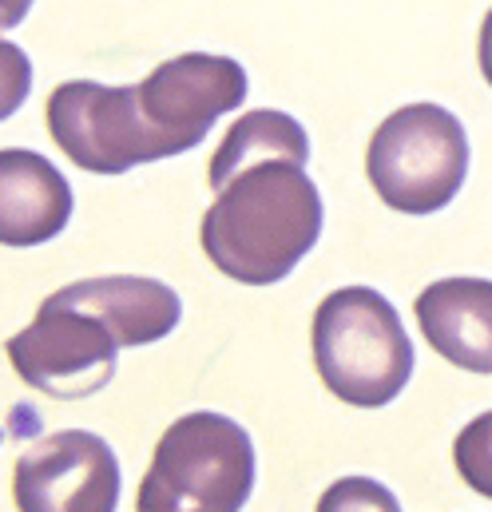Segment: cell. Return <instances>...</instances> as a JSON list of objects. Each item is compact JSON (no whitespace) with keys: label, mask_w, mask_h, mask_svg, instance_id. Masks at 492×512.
Instances as JSON below:
<instances>
[{"label":"cell","mask_w":492,"mask_h":512,"mask_svg":"<svg viewBox=\"0 0 492 512\" xmlns=\"http://www.w3.org/2000/svg\"><path fill=\"white\" fill-rule=\"evenodd\" d=\"M314 512H401V501L373 477H342L318 497Z\"/></svg>","instance_id":"14"},{"label":"cell","mask_w":492,"mask_h":512,"mask_svg":"<svg viewBox=\"0 0 492 512\" xmlns=\"http://www.w3.org/2000/svg\"><path fill=\"white\" fill-rule=\"evenodd\" d=\"M4 350L28 389H40L56 401H80L116 378L123 346L96 314L48 294L36 318L12 334Z\"/></svg>","instance_id":"6"},{"label":"cell","mask_w":492,"mask_h":512,"mask_svg":"<svg viewBox=\"0 0 492 512\" xmlns=\"http://www.w3.org/2000/svg\"><path fill=\"white\" fill-rule=\"evenodd\" d=\"M48 131L56 147L92 175H123L143 159V143L135 128L131 88H112L96 80H68L60 84L48 104Z\"/></svg>","instance_id":"8"},{"label":"cell","mask_w":492,"mask_h":512,"mask_svg":"<svg viewBox=\"0 0 492 512\" xmlns=\"http://www.w3.org/2000/svg\"><path fill=\"white\" fill-rule=\"evenodd\" d=\"M322 191L306 163L270 155L239 167L203 215L199 243L211 266L243 286H274L322 239Z\"/></svg>","instance_id":"1"},{"label":"cell","mask_w":492,"mask_h":512,"mask_svg":"<svg viewBox=\"0 0 492 512\" xmlns=\"http://www.w3.org/2000/svg\"><path fill=\"white\" fill-rule=\"evenodd\" d=\"M270 155H286V159H298V163H310V135L306 128L278 112V108H258V112H246L239 116L231 131L223 135L219 151L211 155V191H219L239 167L246 163H258V159H270Z\"/></svg>","instance_id":"12"},{"label":"cell","mask_w":492,"mask_h":512,"mask_svg":"<svg viewBox=\"0 0 492 512\" xmlns=\"http://www.w3.org/2000/svg\"><path fill=\"white\" fill-rule=\"evenodd\" d=\"M32 4H36V0H0V32L24 24L28 12H32Z\"/></svg>","instance_id":"17"},{"label":"cell","mask_w":492,"mask_h":512,"mask_svg":"<svg viewBox=\"0 0 492 512\" xmlns=\"http://www.w3.org/2000/svg\"><path fill=\"white\" fill-rule=\"evenodd\" d=\"M12 497L20 512H116L120 461L100 433L60 429L20 453Z\"/></svg>","instance_id":"7"},{"label":"cell","mask_w":492,"mask_h":512,"mask_svg":"<svg viewBox=\"0 0 492 512\" xmlns=\"http://www.w3.org/2000/svg\"><path fill=\"white\" fill-rule=\"evenodd\" d=\"M32 96V60L20 44L0 40V124L24 108Z\"/></svg>","instance_id":"15"},{"label":"cell","mask_w":492,"mask_h":512,"mask_svg":"<svg viewBox=\"0 0 492 512\" xmlns=\"http://www.w3.org/2000/svg\"><path fill=\"white\" fill-rule=\"evenodd\" d=\"M254 477V441L239 421L211 409L183 413L155 445L135 512H243Z\"/></svg>","instance_id":"3"},{"label":"cell","mask_w":492,"mask_h":512,"mask_svg":"<svg viewBox=\"0 0 492 512\" xmlns=\"http://www.w3.org/2000/svg\"><path fill=\"white\" fill-rule=\"evenodd\" d=\"M314 366L326 389L358 409L389 405L413 378V342L373 286H342L314 310Z\"/></svg>","instance_id":"2"},{"label":"cell","mask_w":492,"mask_h":512,"mask_svg":"<svg viewBox=\"0 0 492 512\" xmlns=\"http://www.w3.org/2000/svg\"><path fill=\"white\" fill-rule=\"evenodd\" d=\"M56 302H68L76 310L96 314L120 346H151L163 342L179 318H183V298L159 282V278H139V274H108V278H84L72 286H60L52 294Z\"/></svg>","instance_id":"11"},{"label":"cell","mask_w":492,"mask_h":512,"mask_svg":"<svg viewBox=\"0 0 492 512\" xmlns=\"http://www.w3.org/2000/svg\"><path fill=\"white\" fill-rule=\"evenodd\" d=\"M477 64H481V76L492 88V8L481 20V36H477Z\"/></svg>","instance_id":"16"},{"label":"cell","mask_w":492,"mask_h":512,"mask_svg":"<svg viewBox=\"0 0 492 512\" xmlns=\"http://www.w3.org/2000/svg\"><path fill=\"white\" fill-rule=\"evenodd\" d=\"M246 92V68L231 56L183 52L163 60L147 80L131 84L143 159L159 163L171 155H187L223 116L243 108Z\"/></svg>","instance_id":"5"},{"label":"cell","mask_w":492,"mask_h":512,"mask_svg":"<svg viewBox=\"0 0 492 512\" xmlns=\"http://www.w3.org/2000/svg\"><path fill=\"white\" fill-rule=\"evenodd\" d=\"M0 441H4V433H0Z\"/></svg>","instance_id":"18"},{"label":"cell","mask_w":492,"mask_h":512,"mask_svg":"<svg viewBox=\"0 0 492 512\" xmlns=\"http://www.w3.org/2000/svg\"><path fill=\"white\" fill-rule=\"evenodd\" d=\"M453 465L461 481L492 501V409L473 417L453 441Z\"/></svg>","instance_id":"13"},{"label":"cell","mask_w":492,"mask_h":512,"mask_svg":"<svg viewBox=\"0 0 492 512\" xmlns=\"http://www.w3.org/2000/svg\"><path fill=\"white\" fill-rule=\"evenodd\" d=\"M421 338L457 370L492 374V282L437 278L413 302Z\"/></svg>","instance_id":"10"},{"label":"cell","mask_w":492,"mask_h":512,"mask_svg":"<svg viewBox=\"0 0 492 512\" xmlns=\"http://www.w3.org/2000/svg\"><path fill=\"white\" fill-rule=\"evenodd\" d=\"M76 195L64 171L28 147L0 151V247H40L64 235Z\"/></svg>","instance_id":"9"},{"label":"cell","mask_w":492,"mask_h":512,"mask_svg":"<svg viewBox=\"0 0 492 512\" xmlns=\"http://www.w3.org/2000/svg\"><path fill=\"white\" fill-rule=\"evenodd\" d=\"M377 199L401 215L445 211L469 175L465 124L441 104H405L381 120L366 151Z\"/></svg>","instance_id":"4"}]
</instances>
